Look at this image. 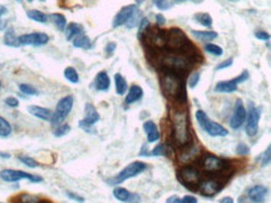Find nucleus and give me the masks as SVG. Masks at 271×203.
I'll return each instance as SVG.
<instances>
[{
	"instance_id": "a19ab883",
	"label": "nucleus",
	"mask_w": 271,
	"mask_h": 203,
	"mask_svg": "<svg viewBox=\"0 0 271 203\" xmlns=\"http://www.w3.org/2000/svg\"><path fill=\"white\" fill-rule=\"evenodd\" d=\"M18 158L24 166H27V167H29V168H37L39 166L36 159L30 158V157H28V156H19Z\"/></svg>"
},
{
	"instance_id": "7c9ffc66",
	"label": "nucleus",
	"mask_w": 271,
	"mask_h": 203,
	"mask_svg": "<svg viewBox=\"0 0 271 203\" xmlns=\"http://www.w3.org/2000/svg\"><path fill=\"white\" fill-rule=\"evenodd\" d=\"M73 45L76 48H79V49H89L92 47V41L91 39L87 36H79L73 40Z\"/></svg>"
},
{
	"instance_id": "a211bd4d",
	"label": "nucleus",
	"mask_w": 271,
	"mask_h": 203,
	"mask_svg": "<svg viewBox=\"0 0 271 203\" xmlns=\"http://www.w3.org/2000/svg\"><path fill=\"white\" fill-rule=\"evenodd\" d=\"M268 188L265 185H252L251 188L248 189V194L246 197L251 201L252 203H262L265 201L266 196H268Z\"/></svg>"
},
{
	"instance_id": "ea45409f",
	"label": "nucleus",
	"mask_w": 271,
	"mask_h": 203,
	"mask_svg": "<svg viewBox=\"0 0 271 203\" xmlns=\"http://www.w3.org/2000/svg\"><path fill=\"white\" fill-rule=\"evenodd\" d=\"M139 29H138V38H143L146 33L150 29V21L147 18H142V20L139 21Z\"/></svg>"
},
{
	"instance_id": "c03bdc74",
	"label": "nucleus",
	"mask_w": 271,
	"mask_h": 203,
	"mask_svg": "<svg viewBox=\"0 0 271 203\" xmlns=\"http://www.w3.org/2000/svg\"><path fill=\"white\" fill-rule=\"evenodd\" d=\"M69 130H71V126H68V124H60V126L57 127L56 130H54V135H56V137H63V135L67 134Z\"/></svg>"
},
{
	"instance_id": "1a4fd4ad",
	"label": "nucleus",
	"mask_w": 271,
	"mask_h": 203,
	"mask_svg": "<svg viewBox=\"0 0 271 203\" xmlns=\"http://www.w3.org/2000/svg\"><path fill=\"white\" fill-rule=\"evenodd\" d=\"M201 167L205 172L211 174H217V173H224L225 171L229 169L230 165L229 162H226L225 159L220 158L217 156H213V154H207L202 158L201 162Z\"/></svg>"
},
{
	"instance_id": "c756f323",
	"label": "nucleus",
	"mask_w": 271,
	"mask_h": 203,
	"mask_svg": "<svg viewBox=\"0 0 271 203\" xmlns=\"http://www.w3.org/2000/svg\"><path fill=\"white\" fill-rule=\"evenodd\" d=\"M194 20L197 21L198 24H201L202 27H213V18H211V15L207 14V13H198V14H196L194 15Z\"/></svg>"
},
{
	"instance_id": "e433bc0d",
	"label": "nucleus",
	"mask_w": 271,
	"mask_h": 203,
	"mask_svg": "<svg viewBox=\"0 0 271 203\" xmlns=\"http://www.w3.org/2000/svg\"><path fill=\"white\" fill-rule=\"evenodd\" d=\"M18 203H47L45 201H41L37 196H32V194H21L19 197Z\"/></svg>"
},
{
	"instance_id": "ddd939ff",
	"label": "nucleus",
	"mask_w": 271,
	"mask_h": 203,
	"mask_svg": "<svg viewBox=\"0 0 271 203\" xmlns=\"http://www.w3.org/2000/svg\"><path fill=\"white\" fill-rule=\"evenodd\" d=\"M19 45H32V47H41L49 41V37L45 33H29L23 34L18 38Z\"/></svg>"
},
{
	"instance_id": "cd10ccee",
	"label": "nucleus",
	"mask_w": 271,
	"mask_h": 203,
	"mask_svg": "<svg viewBox=\"0 0 271 203\" xmlns=\"http://www.w3.org/2000/svg\"><path fill=\"white\" fill-rule=\"evenodd\" d=\"M4 44L8 47H19L18 37L15 36V32L13 28H8L4 34Z\"/></svg>"
},
{
	"instance_id": "0e129e2a",
	"label": "nucleus",
	"mask_w": 271,
	"mask_h": 203,
	"mask_svg": "<svg viewBox=\"0 0 271 203\" xmlns=\"http://www.w3.org/2000/svg\"><path fill=\"white\" fill-rule=\"evenodd\" d=\"M40 1H45V0H40Z\"/></svg>"
},
{
	"instance_id": "39448f33",
	"label": "nucleus",
	"mask_w": 271,
	"mask_h": 203,
	"mask_svg": "<svg viewBox=\"0 0 271 203\" xmlns=\"http://www.w3.org/2000/svg\"><path fill=\"white\" fill-rule=\"evenodd\" d=\"M196 119H197L201 128H202L207 134L211 135V137H225V135L229 134V130H227L225 127H222L221 124L216 123V122L211 121L209 118V115L203 112V111H201V109H198L197 112H196Z\"/></svg>"
},
{
	"instance_id": "412c9836",
	"label": "nucleus",
	"mask_w": 271,
	"mask_h": 203,
	"mask_svg": "<svg viewBox=\"0 0 271 203\" xmlns=\"http://www.w3.org/2000/svg\"><path fill=\"white\" fill-rule=\"evenodd\" d=\"M28 112L32 115H34L36 118H38V119H41V121L45 122H49L52 119V117H53V113L50 112L49 109L40 106H29L28 107Z\"/></svg>"
},
{
	"instance_id": "dca6fc26",
	"label": "nucleus",
	"mask_w": 271,
	"mask_h": 203,
	"mask_svg": "<svg viewBox=\"0 0 271 203\" xmlns=\"http://www.w3.org/2000/svg\"><path fill=\"white\" fill-rule=\"evenodd\" d=\"M246 117H248V113H246V109H245L242 100L241 99L236 100L232 117H231V121H230L231 128H232V129H239L240 127H241L242 124L245 123V121H246Z\"/></svg>"
},
{
	"instance_id": "4468645a",
	"label": "nucleus",
	"mask_w": 271,
	"mask_h": 203,
	"mask_svg": "<svg viewBox=\"0 0 271 203\" xmlns=\"http://www.w3.org/2000/svg\"><path fill=\"white\" fill-rule=\"evenodd\" d=\"M143 37L148 44L155 49H162L166 47V30L148 29Z\"/></svg>"
},
{
	"instance_id": "f704fd0d",
	"label": "nucleus",
	"mask_w": 271,
	"mask_h": 203,
	"mask_svg": "<svg viewBox=\"0 0 271 203\" xmlns=\"http://www.w3.org/2000/svg\"><path fill=\"white\" fill-rule=\"evenodd\" d=\"M12 133V126L5 118L0 117V137H8Z\"/></svg>"
},
{
	"instance_id": "e2e57ef3",
	"label": "nucleus",
	"mask_w": 271,
	"mask_h": 203,
	"mask_svg": "<svg viewBox=\"0 0 271 203\" xmlns=\"http://www.w3.org/2000/svg\"><path fill=\"white\" fill-rule=\"evenodd\" d=\"M230 1H236V0H230Z\"/></svg>"
},
{
	"instance_id": "f8f14e48",
	"label": "nucleus",
	"mask_w": 271,
	"mask_h": 203,
	"mask_svg": "<svg viewBox=\"0 0 271 203\" xmlns=\"http://www.w3.org/2000/svg\"><path fill=\"white\" fill-rule=\"evenodd\" d=\"M260 117H261V108L255 107L251 103L249 107L248 117H246V133H248L249 137L256 135L257 130H259Z\"/></svg>"
},
{
	"instance_id": "72a5a7b5",
	"label": "nucleus",
	"mask_w": 271,
	"mask_h": 203,
	"mask_svg": "<svg viewBox=\"0 0 271 203\" xmlns=\"http://www.w3.org/2000/svg\"><path fill=\"white\" fill-rule=\"evenodd\" d=\"M166 203H197V200L194 196H185V197L180 198L177 196H172L166 201Z\"/></svg>"
},
{
	"instance_id": "aec40b11",
	"label": "nucleus",
	"mask_w": 271,
	"mask_h": 203,
	"mask_svg": "<svg viewBox=\"0 0 271 203\" xmlns=\"http://www.w3.org/2000/svg\"><path fill=\"white\" fill-rule=\"evenodd\" d=\"M113 196H115L116 200L121 201V202L124 203H139V201H141L138 194L131 193L130 191H127L126 188H122V187L115 188Z\"/></svg>"
},
{
	"instance_id": "b1692460",
	"label": "nucleus",
	"mask_w": 271,
	"mask_h": 203,
	"mask_svg": "<svg viewBox=\"0 0 271 203\" xmlns=\"http://www.w3.org/2000/svg\"><path fill=\"white\" fill-rule=\"evenodd\" d=\"M143 97V89L141 88L139 86H132L130 89H128V93H127L126 95V104H133L136 103V102H138L141 98Z\"/></svg>"
},
{
	"instance_id": "603ef678",
	"label": "nucleus",
	"mask_w": 271,
	"mask_h": 203,
	"mask_svg": "<svg viewBox=\"0 0 271 203\" xmlns=\"http://www.w3.org/2000/svg\"><path fill=\"white\" fill-rule=\"evenodd\" d=\"M5 104L6 106L12 107V108H15V107L19 106V100L14 97H8L5 99Z\"/></svg>"
},
{
	"instance_id": "c9c22d12",
	"label": "nucleus",
	"mask_w": 271,
	"mask_h": 203,
	"mask_svg": "<svg viewBox=\"0 0 271 203\" xmlns=\"http://www.w3.org/2000/svg\"><path fill=\"white\" fill-rule=\"evenodd\" d=\"M205 50H206L207 53L213 54L215 56H221L224 54V49L221 47H218V45L213 44V43H207L205 45Z\"/></svg>"
},
{
	"instance_id": "bf43d9fd",
	"label": "nucleus",
	"mask_w": 271,
	"mask_h": 203,
	"mask_svg": "<svg viewBox=\"0 0 271 203\" xmlns=\"http://www.w3.org/2000/svg\"><path fill=\"white\" fill-rule=\"evenodd\" d=\"M143 1H145V0H136V3H137V4H142Z\"/></svg>"
},
{
	"instance_id": "09e8293b",
	"label": "nucleus",
	"mask_w": 271,
	"mask_h": 203,
	"mask_svg": "<svg viewBox=\"0 0 271 203\" xmlns=\"http://www.w3.org/2000/svg\"><path fill=\"white\" fill-rule=\"evenodd\" d=\"M236 152H237L239 154H249L250 148L245 145V143H240V145H237V147H236Z\"/></svg>"
},
{
	"instance_id": "5701e85b",
	"label": "nucleus",
	"mask_w": 271,
	"mask_h": 203,
	"mask_svg": "<svg viewBox=\"0 0 271 203\" xmlns=\"http://www.w3.org/2000/svg\"><path fill=\"white\" fill-rule=\"evenodd\" d=\"M111 87V79L106 72H99L96 75L95 79V88L99 92H107Z\"/></svg>"
},
{
	"instance_id": "052dcab7",
	"label": "nucleus",
	"mask_w": 271,
	"mask_h": 203,
	"mask_svg": "<svg viewBox=\"0 0 271 203\" xmlns=\"http://www.w3.org/2000/svg\"><path fill=\"white\" fill-rule=\"evenodd\" d=\"M176 1H186V0H176Z\"/></svg>"
},
{
	"instance_id": "de8ad7c7",
	"label": "nucleus",
	"mask_w": 271,
	"mask_h": 203,
	"mask_svg": "<svg viewBox=\"0 0 271 203\" xmlns=\"http://www.w3.org/2000/svg\"><path fill=\"white\" fill-rule=\"evenodd\" d=\"M232 63H233V59L232 58L226 59V60L221 62V63H220V64H217V67L215 68V71L218 72V71H221V69H225V68L231 67V65H232Z\"/></svg>"
},
{
	"instance_id": "393cba45",
	"label": "nucleus",
	"mask_w": 271,
	"mask_h": 203,
	"mask_svg": "<svg viewBox=\"0 0 271 203\" xmlns=\"http://www.w3.org/2000/svg\"><path fill=\"white\" fill-rule=\"evenodd\" d=\"M79 36H83V27L79 24L72 23L65 28V38H67V40L73 41L74 39Z\"/></svg>"
},
{
	"instance_id": "2f4dec72",
	"label": "nucleus",
	"mask_w": 271,
	"mask_h": 203,
	"mask_svg": "<svg viewBox=\"0 0 271 203\" xmlns=\"http://www.w3.org/2000/svg\"><path fill=\"white\" fill-rule=\"evenodd\" d=\"M64 78L68 80V82L73 83V84H77V83L79 82V75H78V72L76 71L73 67L65 68Z\"/></svg>"
},
{
	"instance_id": "4be33fe9",
	"label": "nucleus",
	"mask_w": 271,
	"mask_h": 203,
	"mask_svg": "<svg viewBox=\"0 0 271 203\" xmlns=\"http://www.w3.org/2000/svg\"><path fill=\"white\" fill-rule=\"evenodd\" d=\"M143 129H145L146 135H147L148 143H155L159 139V130L157 128L156 123L152 121H147L143 123Z\"/></svg>"
},
{
	"instance_id": "680f3d73",
	"label": "nucleus",
	"mask_w": 271,
	"mask_h": 203,
	"mask_svg": "<svg viewBox=\"0 0 271 203\" xmlns=\"http://www.w3.org/2000/svg\"><path fill=\"white\" fill-rule=\"evenodd\" d=\"M0 88H1V82H0Z\"/></svg>"
},
{
	"instance_id": "c85d7f7f",
	"label": "nucleus",
	"mask_w": 271,
	"mask_h": 203,
	"mask_svg": "<svg viewBox=\"0 0 271 203\" xmlns=\"http://www.w3.org/2000/svg\"><path fill=\"white\" fill-rule=\"evenodd\" d=\"M27 17L32 20L37 21V23H41L44 24L48 21V17L40 10H28L27 12Z\"/></svg>"
},
{
	"instance_id": "4c0bfd02",
	"label": "nucleus",
	"mask_w": 271,
	"mask_h": 203,
	"mask_svg": "<svg viewBox=\"0 0 271 203\" xmlns=\"http://www.w3.org/2000/svg\"><path fill=\"white\" fill-rule=\"evenodd\" d=\"M259 161H260V165L262 166V167H265V166L270 165L271 162V145L269 146L268 149L264 152V153L261 154V156L259 157Z\"/></svg>"
},
{
	"instance_id": "20e7f679",
	"label": "nucleus",
	"mask_w": 271,
	"mask_h": 203,
	"mask_svg": "<svg viewBox=\"0 0 271 203\" xmlns=\"http://www.w3.org/2000/svg\"><path fill=\"white\" fill-rule=\"evenodd\" d=\"M166 47L171 52H180L185 54L186 50L191 47V43L182 30L174 28L166 30Z\"/></svg>"
},
{
	"instance_id": "f03ea898",
	"label": "nucleus",
	"mask_w": 271,
	"mask_h": 203,
	"mask_svg": "<svg viewBox=\"0 0 271 203\" xmlns=\"http://www.w3.org/2000/svg\"><path fill=\"white\" fill-rule=\"evenodd\" d=\"M159 80H161V89L166 97L174 100H181L182 97H185V83L181 78V74L163 71Z\"/></svg>"
},
{
	"instance_id": "473e14b6",
	"label": "nucleus",
	"mask_w": 271,
	"mask_h": 203,
	"mask_svg": "<svg viewBox=\"0 0 271 203\" xmlns=\"http://www.w3.org/2000/svg\"><path fill=\"white\" fill-rule=\"evenodd\" d=\"M50 19L53 20L54 25H56L57 28H58L59 30H65V28H67V19L64 18V15L62 14H52L50 15Z\"/></svg>"
},
{
	"instance_id": "49530a36",
	"label": "nucleus",
	"mask_w": 271,
	"mask_h": 203,
	"mask_svg": "<svg viewBox=\"0 0 271 203\" xmlns=\"http://www.w3.org/2000/svg\"><path fill=\"white\" fill-rule=\"evenodd\" d=\"M200 78H201V74L200 72H194V73H192V75L190 77L189 79V86L190 88H196V86L198 84V82H200Z\"/></svg>"
},
{
	"instance_id": "6e6552de",
	"label": "nucleus",
	"mask_w": 271,
	"mask_h": 203,
	"mask_svg": "<svg viewBox=\"0 0 271 203\" xmlns=\"http://www.w3.org/2000/svg\"><path fill=\"white\" fill-rule=\"evenodd\" d=\"M74 99L72 95H67V97H63L62 99L59 100L58 104H57L56 112L53 113V117L50 119V123L53 127H58L60 124H63L65 118L68 117V114L71 113L72 108H73Z\"/></svg>"
},
{
	"instance_id": "2eb2a0df",
	"label": "nucleus",
	"mask_w": 271,
	"mask_h": 203,
	"mask_svg": "<svg viewBox=\"0 0 271 203\" xmlns=\"http://www.w3.org/2000/svg\"><path fill=\"white\" fill-rule=\"evenodd\" d=\"M100 119L99 114H98L97 109L95 108V106L91 103L86 104V117L83 118L82 121L79 122V127L82 129H84L86 132H91L93 126L97 123Z\"/></svg>"
},
{
	"instance_id": "f3484780",
	"label": "nucleus",
	"mask_w": 271,
	"mask_h": 203,
	"mask_svg": "<svg viewBox=\"0 0 271 203\" xmlns=\"http://www.w3.org/2000/svg\"><path fill=\"white\" fill-rule=\"evenodd\" d=\"M137 5H127L123 6L119 12L116 14L115 19H113V28H118V27H122V25H126L130 19L132 18L135 13L137 12Z\"/></svg>"
},
{
	"instance_id": "0eeeda50",
	"label": "nucleus",
	"mask_w": 271,
	"mask_h": 203,
	"mask_svg": "<svg viewBox=\"0 0 271 203\" xmlns=\"http://www.w3.org/2000/svg\"><path fill=\"white\" fill-rule=\"evenodd\" d=\"M177 178L180 180V182L185 187L190 189L198 188L201 182H202V176H201L200 172L191 166H186V167L181 168L177 173Z\"/></svg>"
},
{
	"instance_id": "a878e982",
	"label": "nucleus",
	"mask_w": 271,
	"mask_h": 203,
	"mask_svg": "<svg viewBox=\"0 0 271 203\" xmlns=\"http://www.w3.org/2000/svg\"><path fill=\"white\" fill-rule=\"evenodd\" d=\"M192 36L198 40L211 41L217 38V33L213 30H192Z\"/></svg>"
},
{
	"instance_id": "423d86ee",
	"label": "nucleus",
	"mask_w": 271,
	"mask_h": 203,
	"mask_svg": "<svg viewBox=\"0 0 271 203\" xmlns=\"http://www.w3.org/2000/svg\"><path fill=\"white\" fill-rule=\"evenodd\" d=\"M147 169V165L145 162H132L131 165L127 166L126 168H123L117 176L109 178L108 183L112 185H119V183L124 182V181L130 180V178H133V177L138 176L141 174L142 172H145Z\"/></svg>"
},
{
	"instance_id": "4d7b16f0",
	"label": "nucleus",
	"mask_w": 271,
	"mask_h": 203,
	"mask_svg": "<svg viewBox=\"0 0 271 203\" xmlns=\"http://www.w3.org/2000/svg\"><path fill=\"white\" fill-rule=\"evenodd\" d=\"M239 203H252L248 197H240L239 198Z\"/></svg>"
},
{
	"instance_id": "69168bd1",
	"label": "nucleus",
	"mask_w": 271,
	"mask_h": 203,
	"mask_svg": "<svg viewBox=\"0 0 271 203\" xmlns=\"http://www.w3.org/2000/svg\"><path fill=\"white\" fill-rule=\"evenodd\" d=\"M17 1H21V0H17Z\"/></svg>"
},
{
	"instance_id": "58836bf2",
	"label": "nucleus",
	"mask_w": 271,
	"mask_h": 203,
	"mask_svg": "<svg viewBox=\"0 0 271 203\" xmlns=\"http://www.w3.org/2000/svg\"><path fill=\"white\" fill-rule=\"evenodd\" d=\"M19 89H20L21 93H23V94H25V95H37V94H38V91H37L34 87L30 86V84H25V83L20 84V86H19Z\"/></svg>"
},
{
	"instance_id": "8fccbe9b",
	"label": "nucleus",
	"mask_w": 271,
	"mask_h": 203,
	"mask_svg": "<svg viewBox=\"0 0 271 203\" xmlns=\"http://www.w3.org/2000/svg\"><path fill=\"white\" fill-rule=\"evenodd\" d=\"M116 43H108V44L106 45V48H104V52H106V55L107 56H112L113 53H115L116 50Z\"/></svg>"
},
{
	"instance_id": "bb28decb",
	"label": "nucleus",
	"mask_w": 271,
	"mask_h": 203,
	"mask_svg": "<svg viewBox=\"0 0 271 203\" xmlns=\"http://www.w3.org/2000/svg\"><path fill=\"white\" fill-rule=\"evenodd\" d=\"M115 86H116V92H117L118 95H123L127 92V89H128L126 79H124L123 75L119 73H117L115 75Z\"/></svg>"
},
{
	"instance_id": "338daca9",
	"label": "nucleus",
	"mask_w": 271,
	"mask_h": 203,
	"mask_svg": "<svg viewBox=\"0 0 271 203\" xmlns=\"http://www.w3.org/2000/svg\"><path fill=\"white\" fill-rule=\"evenodd\" d=\"M28 1H32V0H28Z\"/></svg>"
},
{
	"instance_id": "a18cd8bd",
	"label": "nucleus",
	"mask_w": 271,
	"mask_h": 203,
	"mask_svg": "<svg viewBox=\"0 0 271 203\" xmlns=\"http://www.w3.org/2000/svg\"><path fill=\"white\" fill-rule=\"evenodd\" d=\"M154 4L157 6V9L162 10V12L171 8V3L168 0H154Z\"/></svg>"
},
{
	"instance_id": "9d476101",
	"label": "nucleus",
	"mask_w": 271,
	"mask_h": 203,
	"mask_svg": "<svg viewBox=\"0 0 271 203\" xmlns=\"http://www.w3.org/2000/svg\"><path fill=\"white\" fill-rule=\"evenodd\" d=\"M0 178L5 182H19L20 180H28L32 183H39L43 181L40 176H34L28 172L15 171V169H4L0 172Z\"/></svg>"
},
{
	"instance_id": "f257e3e1",
	"label": "nucleus",
	"mask_w": 271,
	"mask_h": 203,
	"mask_svg": "<svg viewBox=\"0 0 271 203\" xmlns=\"http://www.w3.org/2000/svg\"><path fill=\"white\" fill-rule=\"evenodd\" d=\"M171 132L174 145L183 148L191 143L192 135L190 130L189 112L185 107H174L171 109Z\"/></svg>"
},
{
	"instance_id": "37998d69",
	"label": "nucleus",
	"mask_w": 271,
	"mask_h": 203,
	"mask_svg": "<svg viewBox=\"0 0 271 203\" xmlns=\"http://www.w3.org/2000/svg\"><path fill=\"white\" fill-rule=\"evenodd\" d=\"M142 20V17H141V13H139V10H137V12L135 13V15H133L132 18L130 19V21L126 24L127 28H130V29H132V28H135L137 24H139V21Z\"/></svg>"
},
{
	"instance_id": "5fc2aeb1",
	"label": "nucleus",
	"mask_w": 271,
	"mask_h": 203,
	"mask_svg": "<svg viewBox=\"0 0 271 203\" xmlns=\"http://www.w3.org/2000/svg\"><path fill=\"white\" fill-rule=\"evenodd\" d=\"M156 21H157V25H158V27H161V25H165L166 18L163 17L162 14H157L156 15Z\"/></svg>"
},
{
	"instance_id": "13d9d810",
	"label": "nucleus",
	"mask_w": 271,
	"mask_h": 203,
	"mask_svg": "<svg viewBox=\"0 0 271 203\" xmlns=\"http://www.w3.org/2000/svg\"><path fill=\"white\" fill-rule=\"evenodd\" d=\"M5 14H6V8L4 5H0V18Z\"/></svg>"
},
{
	"instance_id": "79ce46f5",
	"label": "nucleus",
	"mask_w": 271,
	"mask_h": 203,
	"mask_svg": "<svg viewBox=\"0 0 271 203\" xmlns=\"http://www.w3.org/2000/svg\"><path fill=\"white\" fill-rule=\"evenodd\" d=\"M168 152V149L166 148V145H158L157 147H155L154 149L150 150L148 156H166Z\"/></svg>"
},
{
	"instance_id": "3c124183",
	"label": "nucleus",
	"mask_w": 271,
	"mask_h": 203,
	"mask_svg": "<svg viewBox=\"0 0 271 203\" xmlns=\"http://www.w3.org/2000/svg\"><path fill=\"white\" fill-rule=\"evenodd\" d=\"M255 37H256L257 39H260V40H270L271 38V36L269 33L262 32V30H259V32L255 33Z\"/></svg>"
},
{
	"instance_id": "9b49d317",
	"label": "nucleus",
	"mask_w": 271,
	"mask_h": 203,
	"mask_svg": "<svg viewBox=\"0 0 271 203\" xmlns=\"http://www.w3.org/2000/svg\"><path fill=\"white\" fill-rule=\"evenodd\" d=\"M249 77H250L249 72L244 71L240 75H237V77L233 78V79L218 82L215 86V92L216 93H225V94H227V93H233V92L237 91L239 84L246 82V80L249 79Z\"/></svg>"
},
{
	"instance_id": "864d4df0",
	"label": "nucleus",
	"mask_w": 271,
	"mask_h": 203,
	"mask_svg": "<svg viewBox=\"0 0 271 203\" xmlns=\"http://www.w3.org/2000/svg\"><path fill=\"white\" fill-rule=\"evenodd\" d=\"M67 196H68V197H69V198H72V200L77 201V202H79V203H83V202H84V198L80 197V196H78V194L73 193V192H68Z\"/></svg>"
},
{
	"instance_id": "6ab92c4d",
	"label": "nucleus",
	"mask_w": 271,
	"mask_h": 203,
	"mask_svg": "<svg viewBox=\"0 0 271 203\" xmlns=\"http://www.w3.org/2000/svg\"><path fill=\"white\" fill-rule=\"evenodd\" d=\"M198 188H200L201 193L210 197V196L218 193L220 189L222 188V185L217 180H215V178H210V180L202 181Z\"/></svg>"
},
{
	"instance_id": "7ed1b4c3",
	"label": "nucleus",
	"mask_w": 271,
	"mask_h": 203,
	"mask_svg": "<svg viewBox=\"0 0 271 203\" xmlns=\"http://www.w3.org/2000/svg\"><path fill=\"white\" fill-rule=\"evenodd\" d=\"M159 65L163 68V71L174 72V73H185L186 71H189L191 67L192 59L185 55L180 52H163L159 54L158 56Z\"/></svg>"
},
{
	"instance_id": "6e6d98bb",
	"label": "nucleus",
	"mask_w": 271,
	"mask_h": 203,
	"mask_svg": "<svg viewBox=\"0 0 271 203\" xmlns=\"http://www.w3.org/2000/svg\"><path fill=\"white\" fill-rule=\"evenodd\" d=\"M218 203H233V200L231 197H224Z\"/></svg>"
}]
</instances>
